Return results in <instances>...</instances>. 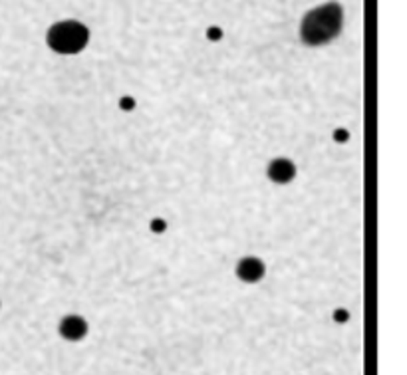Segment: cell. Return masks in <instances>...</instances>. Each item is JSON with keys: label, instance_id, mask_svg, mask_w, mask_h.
I'll use <instances>...</instances> for the list:
<instances>
[{"label": "cell", "instance_id": "obj_1", "mask_svg": "<svg viewBox=\"0 0 407 375\" xmlns=\"http://www.w3.org/2000/svg\"><path fill=\"white\" fill-rule=\"evenodd\" d=\"M344 11L338 2H326L310 11L300 24V38L308 46H322L332 42L342 30Z\"/></svg>", "mask_w": 407, "mask_h": 375}, {"label": "cell", "instance_id": "obj_2", "mask_svg": "<svg viewBox=\"0 0 407 375\" xmlns=\"http://www.w3.org/2000/svg\"><path fill=\"white\" fill-rule=\"evenodd\" d=\"M89 40L88 26L76 20H64V23H56L46 36L48 46L58 52V54H77L82 52Z\"/></svg>", "mask_w": 407, "mask_h": 375}, {"label": "cell", "instance_id": "obj_3", "mask_svg": "<svg viewBox=\"0 0 407 375\" xmlns=\"http://www.w3.org/2000/svg\"><path fill=\"white\" fill-rule=\"evenodd\" d=\"M266 175H268L270 181H275L278 185H287V183H290L296 177V165L290 159L278 157L275 161H270V165L266 167Z\"/></svg>", "mask_w": 407, "mask_h": 375}, {"label": "cell", "instance_id": "obj_4", "mask_svg": "<svg viewBox=\"0 0 407 375\" xmlns=\"http://www.w3.org/2000/svg\"><path fill=\"white\" fill-rule=\"evenodd\" d=\"M264 265L261 258H254V256H246V258H242L241 262L237 265V276L241 278L242 282H246V284H254V282H258L261 278L264 276Z\"/></svg>", "mask_w": 407, "mask_h": 375}, {"label": "cell", "instance_id": "obj_5", "mask_svg": "<svg viewBox=\"0 0 407 375\" xmlns=\"http://www.w3.org/2000/svg\"><path fill=\"white\" fill-rule=\"evenodd\" d=\"M60 336L64 338V340H70V342H80V340H84L86 338V333H88V324L84 318H80V316H68L64 320L60 322Z\"/></svg>", "mask_w": 407, "mask_h": 375}, {"label": "cell", "instance_id": "obj_6", "mask_svg": "<svg viewBox=\"0 0 407 375\" xmlns=\"http://www.w3.org/2000/svg\"><path fill=\"white\" fill-rule=\"evenodd\" d=\"M207 38H209V40H213V42H217V40H220V38H223V30H220V28H217V26H211L209 30H207Z\"/></svg>", "mask_w": 407, "mask_h": 375}, {"label": "cell", "instance_id": "obj_7", "mask_svg": "<svg viewBox=\"0 0 407 375\" xmlns=\"http://www.w3.org/2000/svg\"><path fill=\"white\" fill-rule=\"evenodd\" d=\"M165 229H167V224L163 219H154V221H151V231L154 232H163Z\"/></svg>", "mask_w": 407, "mask_h": 375}, {"label": "cell", "instance_id": "obj_8", "mask_svg": "<svg viewBox=\"0 0 407 375\" xmlns=\"http://www.w3.org/2000/svg\"><path fill=\"white\" fill-rule=\"evenodd\" d=\"M348 318H350V314H348V312H346V310H336V312H334V320L336 322H348Z\"/></svg>", "mask_w": 407, "mask_h": 375}, {"label": "cell", "instance_id": "obj_9", "mask_svg": "<svg viewBox=\"0 0 407 375\" xmlns=\"http://www.w3.org/2000/svg\"><path fill=\"white\" fill-rule=\"evenodd\" d=\"M120 106L123 108V110H133V106H135V101L132 100V98H123V100L120 101Z\"/></svg>", "mask_w": 407, "mask_h": 375}, {"label": "cell", "instance_id": "obj_10", "mask_svg": "<svg viewBox=\"0 0 407 375\" xmlns=\"http://www.w3.org/2000/svg\"><path fill=\"white\" fill-rule=\"evenodd\" d=\"M334 137H336L338 141H346V139H348V133L344 132V129H338V132L334 133Z\"/></svg>", "mask_w": 407, "mask_h": 375}]
</instances>
